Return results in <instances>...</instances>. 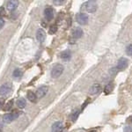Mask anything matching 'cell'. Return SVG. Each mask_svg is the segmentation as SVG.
I'll list each match as a JSON object with an SVG mask.
<instances>
[{"label":"cell","mask_w":132,"mask_h":132,"mask_svg":"<svg viewBox=\"0 0 132 132\" xmlns=\"http://www.w3.org/2000/svg\"><path fill=\"white\" fill-rule=\"evenodd\" d=\"M20 114H21V112L17 111V110H14V111L12 112V113H8V114H5V116H4V117H3L4 122L10 123V122H13V121L15 120V119H17L19 116H20Z\"/></svg>","instance_id":"1"},{"label":"cell","mask_w":132,"mask_h":132,"mask_svg":"<svg viewBox=\"0 0 132 132\" xmlns=\"http://www.w3.org/2000/svg\"><path fill=\"white\" fill-rule=\"evenodd\" d=\"M63 70H64L63 65L60 64V63H57L51 70V76L53 78H58V77H60L63 74Z\"/></svg>","instance_id":"2"},{"label":"cell","mask_w":132,"mask_h":132,"mask_svg":"<svg viewBox=\"0 0 132 132\" xmlns=\"http://www.w3.org/2000/svg\"><path fill=\"white\" fill-rule=\"evenodd\" d=\"M76 20L77 22L79 25H86L88 23V16H87L86 13H83V12H80V13H78L76 16Z\"/></svg>","instance_id":"3"},{"label":"cell","mask_w":132,"mask_h":132,"mask_svg":"<svg viewBox=\"0 0 132 132\" xmlns=\"http://www.w3.org/2000/svg\"><path fill=\"white\" fill-rule=\"evenodd\" d=\"M98 5L95 1H87L86 3V9L90 13H93L97 11Z\"/></svg>","instance_id":"4"},{"label":"cell","mask_w":132,"mask_h":132,"mask_svg":"<svg viewBox=\"0 0 132 132\" xmlns=\"http://www.w3.org/2000/svg\"><path fill=\"white\" fill-rule=\"evenodd\" d=\"M12 90V86L10 83H5L0 87V95H7Z\"/></svg>","instance_id":"5"},{"label":"cell","mask_w":132,"mask_h":132,"mask_svg":"<svg viewBox=\"0 0 132 132\" xmlns=\"http://www.w3.org/2000/svg\"><path fill=\"white\" fill-rule=\"evenodd\" d=\"M48 91V87L46 86H43L37 89L35 94H36V96H37V98H42L47 94Z\"/></svg>","instance_id":"6"},{"label":"cell","mask_w":132,"mask_h":132,"mask_svg":"<svg viewBox=\"0 0 132 132\" xmlns=\"http://www.w3.org/2000/svg\"><path fill=\"white\" fill-rule=\"evenodd\" d=\"M36 39H37L38 42H43L45 41L46 39V33L43 29L42 28H39L36 32Z\"/></svg>","instance_id":"7"},{"label":"cell","mask_w":132,"mask_h":132,"mask_svg":"<svg viewBox=\"0 0 132 132\" xmlns=\"http://www.w3.org/2000/svg\"><path fill=\"white\" fill-rule=\"evenodd\" d=\"M19 5V2L15 1V0H11V1H8L7 4H6V8H7L8 11L10 12H13L14 10L17 9Z\"/></svg>","instance_id":"8"},{"label":"cell","mask_w":132,"mask_h":132,"mask_svg":"<svg viewBox=\"0 0 132 132\" xmlns=\"http://www.w3.org/2000/svg\"><path fill=\"white\" fill-rule=\"evenodd\" d=\"M127 66H128V60H127L126 58H124V57H122V58L119 59L116 68L118 70H121V71H122V70L126 69Z\"/></svg>","instance_id":"9"},{"label":"cell","mask_w":132,"mask_h":132,"mask_svg":"<svg viewBox=\"0 0 132 132\" xmlns=\"http://www.w3.org/2000/svg\"><path fill=\"white\" fill-rule=\"evenodd\" d=\"M44 16L48 20H50L53 19L54 17V10L52 9L51 7H48L44 10Z\"/></svg>","instance_id":"10"},{"label":"cell","mask_w":132,"mask_h":132,"mask_svg":"<svg viewBox=\"0 0 132 132\" xmlns=\"http://www.w3.org/2000/svg\"><path fill=\"white\" fill-rule=\"evenodd\" d=\"M63 130V123L61 122H56L52 125L51 132H62Z\"/></svg>","instance_id":"11"},{"label":"cell","mask_w":132,"mask_h":132,"mask_svg":"<svg viewBox=\"0 0 132 132\" xmlns=\"http://www.w3.org/2000/svg\"><path fill=\"white\" fill-rule=\"evenodd\" d=\"M83 35V30L80 27H75L72 31V36L75 39H79L80 37H82Z\"/></svg>","instance_id":"12"},{"label":"cell","mask_w":132,"mask_h":132,"mask_svg":"<svg viewBox=\"0 0 132 132\" xmlns=\"http://www.w3.org/2000/svg\"><path fill=\"white\" fill-rule=\"evenodd\" d=\"M101 87L100 86L99 84H94L93 86L90 88V90H89V93H90V94H96V93H100V91H101Z\"/></svg>","instance_id":"13"},{"label":"cell","mask_w":132,"mask_h":132,"mask_svg":"<svg viewBox=\"0 0 132 132\" xmlns=\"http://www.w3.org/2000/svg\"><path fill=\"white\" fill-rule=\"evenodd\" d=\"M27 99H28L31 102H36V101H37V96H36V94L35 93H33V92L28 91V92H27Z\"/></svg>","instance_id":"14"},{"label":"cell","mask_w":132,"mask_h":132,"mask_svg":"<svg viewBox=\"0 0 132 132\" xmlns=\"http://www.w3.org/2000/svg\"><path fill=\"white\" fill-rule=\"evenodd\" d=\"M71 53L70 50H65L60 54V57L62 59H63V60H68V59H70L71 58Z\"/></svg>","instance_id":"15"},{"label":"cell","mask_w":132,"mask_h":132,"mask_svg":"<svg viewBox=\"0 0 132 132\" xmlns=\"http://www.w3.org/2000/svg\"><path fill=\"white\" fill-rule=\"evenodd\" d=\"M26 105H27V103H26V100L24 98H20V99L17 101V106L20 108H26Z\"/></svg>","instance_id":"16"},{"label":"cell","mask_w":132,"mask_h":132,"mask_svg":"<svg viewBox=\"0 0 132 132\" xmlns=\"http://www.w3.org/2000/svg\"><path fill=\"white\" fill-rule=\"evenodd\" d=\"M22 71H21L20 69H15L12 72V76H13L14 78H20L22 77Z\"/></svg>","instance_id":"17"},{"label":"cell","mask_w":132,"mask_h":132,"mask_svg":"<svg viewBox=\"0 0 132 132\" xmlns=\"http://www.w3.org/2000/svg\"><path fill=\"white\" fill-rule=\"evenodd\" d=\"M113 89H114V85H113V83H109V84H108L106 86L105 89H104V92H105L106 94H109L113 91Z\"/></svg>","instance_id":"18"},{"label":"cell","mask_w":132,"mask_h":132,"mask_svg":"<svg viewBox=\"0 0 132 132\" xmlns=\"http://www.w3.org/2000/svg\"><path fill=\"white\" fill-rule=\"evenodd\" d=\"M79 110H78V109H76V110H74L73 112H72V114H71V120L73 121V122H75V121L78 119V116H79Z\"/></svg>","instance_id":"19"},{"label":"cell","mask_w":132,"mask_h":132,"mask_svg":"<svg viewBox=\"0 0 132 132\" xmlns=\"http://www.w3.org/2000/svg\"><path fill=\"white\" fill-rule=\"evenodd\" d=\"M56 31H57V26H56V25H52V26H50V30H48V32H50V35H54L55 33H56Z\"/></svg>","instance_id":"20"},{"label":"cell","mask_w":132,"mask_h":132,"mask_svg":"<svg viewBox=\"0 0 132 132\" xmlns=\"http://www.w3.org/2000/svg\"><path fill=\"white\" fill-rule=\"evenodd\" d=\"M12 104H13V101H10L7 104H6V105H5V111H9V110L12 107Z\"/></svg>","instance_id":"21"},{"label":"cell","mask_w":132,"mask_h":132,"mask_svg":"<svg viewBox=\"0 0 132 132\" xmlns=\"http://www.w3.org/2000/svg\"><path fill=\"white\" fill-rule=\"evenodd\" d=\"M126 53L129 56H132V44L131 45H129L126 48Z\"/></svg>","instance_id":"22"},{"label":"cell","mask_w":132,"mask_h":132,"mask_svg":"<svg viewBox=\"0 0 132 132\" xmlns=\"http://www.w3.org/2000/svg\"><path fill=\"white\" fill-rule=\"evenodd\" d=\"M54 3V5H63V3H64V1H60V0H56V1L53 2Z\"/></svg>","instance_id":"23"},{"label":"cell","mask_w":132,"mask_h":132,"mask_svg":"<svg viewBox=\"0 0 132 132\" xmlns=\"http://www.w3.org/2000/svg\"><path fill=\"white\" fill-rule=\"evenodd\" d=\"M5 14V10L4 7H0V18L1 16H4Z\"/></svg>","instance_id":"24"},{"label":"cell","mask_w":132,"mask_h":132,"mask_svg":"<svg viewBox=\"0 0 132 132\" xmlns=\"http://www.w3.org/2000/svg\"><path fill=\"white\" fill-rule=\"evenodd\" d=\"M5 105V99L4 98H0V108Z\"/></svg>","instance_id":"25"},{"label":"cell","mask_w":132,"mask_h":132,"mask_svg":"<svg viewBox=\"0 0 132 132\" xmlns=\"http://www.w3.org/2000/svg\"><path fill=\"white\" fill-rule=\"evenodd\" d=\"M4 25H5V20H4L2 18H0V29L4 27Z\"/></svg>","instance_id":"26"},{"label":"cell","mask_w":132,"mask_h":132,"mask_svg":"<svg viewBox=\"0 0 132 132\" xmlns=\"http://www.w3.org/2000/svg\"><path fill=\"white\" fill-rule=\"evenodd\" d=\"M125 131L126 132H132V127L128 126L126 129H125Z\"/></svg>","instance_id":"27"},{"label":"cell","mask_w":132,"mask_h":132,"mask_svg":"<svg viewBox=\"0 0 132 132\" xmlns=\"http://www.w3.org/2000/svg\"><path fill=\"white\" fill-rule=\"evenodd\" d=\"M129 122L132 123V116H130V117H129Z\"/></svg>","instance_id":"28"},{"label":"cell","mask_w":132,"mask_h":132,"mask_svg":"<svg viewBox=\"0 0 132 132\" xmlns=\"http://www.w3.org/2000/svg\"><path fill=\"white\" fill-rule=\"evenodd\" d=\"M91 132H96V131H91Z\"/></svg>","instance_id":"29"}]
</instances>
